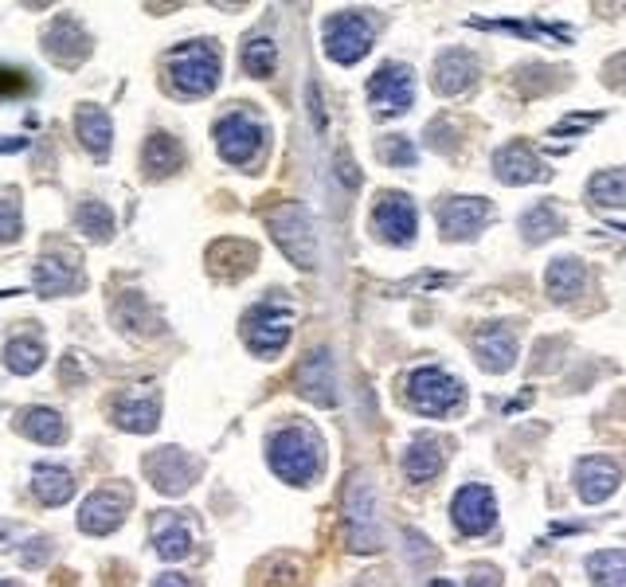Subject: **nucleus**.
<instances>
[{"label":"nucleus","mask_w":626,"mask_h":587,"mask_svg":"<svg viewBox=\"0 0 626 587\" xmlns=\"http://www.w3.org/2000/svg\"><path fill=\"white\" fill-rule=\"evenodd\" d=\"M165 71H169V83L177 94H208L220 83V51L200 40V44H184L173 47L169 59H165Z\"/></svg>","instance_id":"1"},{"label":"nucleus","mask_w":626,"mask_h":587,"mask_svg":"<svg viewBox=\"0 0 626 587\" xmlns=\"http://www.w3.org/2000/svg\"><path fill=\"white\" fill-rule=\"evenodd\" d=\"M267 458H270V470L294 486H306L317 466H321V454H317V439L310 431L302 427H282L274 431L267 443Z\"/></svg>","instance_id":"2"},{"label":"nucleus","mask_w":626,"mask_h":587,"mask_svg":"<svg viewBox=\"0 0 626 587\" xmlns=\"http://www.w3.org/2000/svg\"><path fill=\"white\" fill-rule=\"evenodd\" d=\"M270 231L278 239V247L290 255V263H298L302 271H310L317 263V235H313V220L302 204H286L270 216Z\"/></svg>","instance_id":"3"},{"label":"nucleus","mask_w":626,"mask_h":587,"mask_svg":"<svg viewBox=\"0 0 626 587\" xmlns=\"http://www.w3.org/2000/svg\"><path fill=\"white\" fill-rule=\"evenodd\" d=\"M321 32H325L329 59H337L345 67L360 63L368 55V47H372V20L360 16V12H337V16H329Z\"/></svg>","instance_id":"4"},{"label":"nucleus","mask_w":626,"mask_h":587,"mask_svg":"<svg viewBox=\"0 0 626 587\" xmlns=\"http://www.w3.org/2000/svg\"><path fill=\"white\" fill-rule=\"evenodd\" d=\"M407 400L423 415H447L462 404V384L443 368H419L407 380Z\"/></svg>","instance_id":"5"},{"label":"nucleus","mask_w":626,"mask_h":587,"mask_svg":"<svg viewBox=\"0 0 626 587\" xmlns=\"http://www.w3.org/2000/svg\"><path fill=\"white\" fill-rule=\"evenodd\" d=\"M290 329H294V314L290 306L282 302H263L255 314L247 317V345L259 353V357H278L290 341Z\"/></svg>","instance_id":"6"},{"label":"nucleus","mask_w":626,"mask_h":587,"mask_svg":"<svg viewBox=\"0 0 626 587\" xmlns=\"http://www.w3.org/2000/svg\"><path fill=\"white\" fill-rule=\"evenodd\" d=\"M259 145H263V126L251 114H243V110L227 114L224 122L216 126V149L231 165H251Z\"/></svg>","instance_id":"7"},{"label":"nucleus","mask_w":626,"mask_h":587,"mask_svg":"<svg viewBox=\"0 0 626 587\" xmlns=\"http://www.w3.org/2000/svg\"><path fill=\"white\" fill-rule=\"evenodd\" d=\"M126 509H130V490H126V486H102V490H94V494L83 501V509H79V529H83V533H94V537L114 533V529L122 525Z\"/></svg>","instance_id":"8"},{"label":"nucleus","mask_w":626,"mask_h":587,"mask_svg":"<svg viewBox=\"0 0 626 587\" xmlns=\"http://www.w3.org/2000/svg\"><path fill=\"white\" fill-rule=\"evenodd\" d=\"M415 98V79L411 71L400 63H384L372 79H368V102L380 110V114H403Z\"/></svg>","instance_id":"9"},{"label":"nucleus","mask_w":626,"mask_h":587,"mask_svg":"<svg viewBox=\"0 0 626 587\" xmlns=\"http://www.w3.org/2000/svg\"><path fill=\"white\" fill-rule=\"evenodd\" d=\"M450 517L458 525V533L466 537H482L493 529V517H497V505L486 486H462L454 501H450Z\"/></svg>","instance_id":"10"},{"label":"nucleus","mask_w":626,"mask_h":587,"mask_svg":"<svg viewBox=\"0 0 626 587\" xmlns=\"http://www.w3.org/2000/svg\"><path fill=\"white\" fill-rule=\"evenodd\" d=\"M372 224L388 243H411L419 216H415V204L403 192H380V200L372 208Z\"/></svg>","instance_id":"11"},{"label":"nucleus","mask_w":626,"mask_h":587,"mask_svg":"<svg viewBox=\"0 0 626 587\" xmlns=\"http://www.w3.org/2000/svg\"><path fill=\"white\" fill-rule=\"evenodd\" d=\"M145 470H149V478H153V486L161 494H184L192 486V478H196L200 466H196V458H188L180 447H165V451L145 458Z\"/></svg>","instance_id":"12"},{"label":"nucleus","mask_w":626,"mask_h":587,"mask_svg":"<svg viewBox=\"0 0 626 587\" xmlns=\"http://www.w3.org/2000/svg\"><path fill=\"white\" fill-rule=\"evenodd\" d=\"M345 509H349V525H353V548L372 552L376 548V490L368 478H353Z\"/></svg>","instance_id":"13"},{"label":"nucleus","mask_w":626,"mask_h":587,"mask_svg":"<svg viewBox=\"0 0 626 587\" xmlns=\"http://www.w3.org/2000/svg\"><path fill=\"white\" fill-rule=\"evenodd\" d=\"M486 220H490V204L478 196H454L447 204H439L443 239H470Z\"/></svg>","instance_id":"14"},{"label":"nucleus","mask_w":626,"mask_h":587,"mask_svg":"<svg viewBox=\"0 0 626 587\" xmlns=\"http://www.w3.org/2000/svg\"><path fill=\"white\" fill-rule=\"evenodd\" d=\"M298 392L321 407L337 404V380H333V361L325 349H313L298 368Z\"/></svg>","instance_id":"15"},{"label":"nucleus","mask_w":626,"mask_h":587,"mask_svg":"<svg viewBox=\"0 0 626 587\" xmlns=\"http://www.w3.org/2000/svg\"><path fill=\"white\" fill-rule=\"evenodd\" d=\"M493 173H497V181H505V184H529L544 177V165L533 157L529 145L513 141V145H505V149L493 153Z\"/></svg>","instance_id":"16"},{"label":"nucleus","mask_w":626,"mask_h":587,"mask_svg":"<svg viewBox=\"0 0 626 587\" xmlns=\"http://www.w3.org/2000/svg\"><path fill=\"white\" fill-rule=\"evenodd\" d=\"M474 353L486 372H509L517 361V337L501 325H486L478 337H474Z\"/></svg>","instance_id":"17"},{"label":"nucleus","mask_w":626,"mask_h":587,"mask_svg":"<svg viewBox=\"0 0 626 587\" xmlns=\"http://www.w3.org/2000/svg\"><path fill=\"white\" fill-rule=\"evenodd\" d=\"M576 490L587 505H599L603 497H611L619 490V466L603 462V458H583L576 466Z\"/></svg>","instance_id":"18"},{"label":"nucleus","mask_w":626,"mask_h":587,"mask_svg":"<svg viewBox=\"0 0 626 587\" xmlns=\"http://www.w3.org/2000/svg\"><path fill=\"white\" fill-rule=\"evenodd\" d=\"M478 79V59L470 51H447L435 63V91L439 94H458L466 91Z\"/></svg>","instance_id":"19"},{"label":"nucleus","mask_w":626,"mask_h":587,"mask_svg":"<svg viewBox=\"0 0 626 587\" xmlns=\"http://www.w3.org/2000/svg\"><path fill=\"white\" fill-rule=\"evenodd\" d=\"M153 548L165 560H184L192 552V529H188V521L177 517V513H165L161 521H153Z\"/></svg>","instance_id":"20"},{"label":"nucleus","mask_w":626,"mask_h":587,"mask_svg":"<svg viewBox=\"0 0 626 587\" xmlns=\"http://www.w3.org/2000/svg\"><path fill=\"white\" fill-rule=\"evenodd\" d=\"M114 415H118V427H126V431H153L161 404H157L153 392H130V396L118 400Z\"/></svg>","instance_id":"21"},{"label":"nucleus","mask_w":626,"mask_h":587,"mask_svg":"<svg viewBox=\"0 0 626 587\" xmlns=\"http://www.w3.org/2000/svg\"><path fill=\"white\" fill-rule=\"evenodd\" d=\"M439 470H443V447L431 435H419L403 454V474L411 482H431Z\"/></svg>","instance_id":"22"},{"label":"nucleus","mask_w":626,"mask_h":587,"mask_svg":"<svg viewBox=\"0 0 626 587\" xmlns=\"http://www.w3.org/2000/svg\"><path fill=\"white\" fill-rule=\"evenodd\" d=\"M32 494L40 497L44 505H63L67 497L75 494V478H71V470L44 462V466L32 470Z\"/></svg>","instance_id":"23"},{"label":"nucleus","mask_w":626,"mask_h":587,"mask_svg":"<svg viewBox=\"0 0 626 587\" xmlns=\"http://www.w3.org/2000/svg\"><path fill=\"white\" fill-rule=\"evenodd\" d=\"M583 282H587V271H583L580 259H552V267L544 274V286L556 302H568V298L583 294Z\"/></svg>","instance_id":"24"},{"label":"nucleus","mask_w":626,"mask_h":587,"mask_svg":"<svg viewBox=\"0 0 626 587\" xmlns=\"http://www.w3.org/2000/svg\"><path fill=\"white\" fill-rule=\"evenodd\" d=\"M20 431H24L28 439H36V443H63V439H67V423H63V415L51 411V407H32V411H24V415H20Z\"/></svg>","instance_id":"25"},{"label":"nucleus","mask_w":626,"mask_h":587,"mask_svg":"<svg viewBox=\"0 0 626 587\" xmlns=\"http://www.w3.org/2000/svg\"><path fill=\"white\" fill-rule=\"evenodd\" d=\"M180 165H184V149H180L177 137H169V134L149 137V145H145V169H149L153 177L177 173Z\"/></svg>","instance_id":"26"},{"label":"nucleus","mask_w":626,"mask_h":587,"mask_svg":"<svg viewBox=\"0 0 626 587\" xmlns=\"http://www.w3.org/2000/svg\"><path fill=\"white\" fill-rule=\"evenodd\" d=\"M79 137H83V145L90 153L102 161L110 153V118L98 106H83L79 110Z\"/></svg>","instance_id":"27"},{"label":"nucleus","mask_w":626,"mask_h":587,"mask_svg":"<svg viewBox=\"0 0 626 587\" xmlns=\"http://www.w3.org/2000/svg\"><path fill=\"white\" fill-rule=\"evenodd\" d=\"M587 572L599 587H626V552L607 548V552L587 556Z\"/></svg>","instance_id":"28"},{"label":"nucleus","mask_w":626,"mask_h":587,"mask_svg":"<svg viewBox=\"0 0 626 587\" xmlns=\"http://www.w3.org/2000/svg\"><path fill=\"white\" fill-rule=\"evenodd\" d=\"M591 200L603 204V208H626V173L623 169H607V173H595L587 184Z\"/></svg>","instance_id":"29"},{"label":"nucleus","mask_w":626,"mask_h":587,"mask_svg":"<svg viewBox=\"0 0 626 587\" xmlns=\"http://www.w3.org/2000/svg\"><path fill=\"white\" fill-rule=\"evenodd\" d=\"M521 231H525L529 243H540V239L560 235V231H564V220H560V212H556L552 204H540V208H529V212L521 216Z\"/></svg>","instance_id":"30"},{"label":"nucleus","mask_w":626,"mask_h":587,"mask_svg":"<svg viewBox=\"0 0 626 587\" xmlns=\"http://www.w3.org/2000/svg\"><path fill=\"white\" fill-rule=\"evenodd\" d=\"M274 63H278V51L267 36H255L243 44V71L255 75V79H270L274 75Z\"/></svg>","instance_id":"31"},{"label":"nucleus","mask_w":626,"mask_h":587,"mask_svg":"<svg viewBox=\"0 0 626 587\" xmlns=\"http://www.w3.org/2000/svg\"><path fill=\"white\" fill-rule=\"evenodd\" d=\"M44 361V345L40 341H28V337H16V341H8V349H4V364L12 368V372H36Z\"/></svg>","instance_id":"32"},{"label":"nucleus","mask_w":626,"mask_h":587,"mask_svg":"<svg viewBox=\"0 0 626 587\" xmlns=\"http://www.w3.org/2000/svg\"><path fill=\"white\" fill-rule=\"evenodd\" d=\"M36 282H40V290L51 298V294H63L67 286H79V271H75V263L55 267V259H44L40 271H36Z\"/></svg>","instance_id":"33"},{"label":"nucleus","mask_w":626,"mask_h":587,"mask_svg":"<svg viewBox=\"0 0 626 587\" xmlns=\"http://www.w3.org/2000/svg\"><path fill=\"white\" fill-rule=\"evenodd\" d=\"M79 227L94 235V239H110V231H114V220H110V212H106V204H98V200H90L79 208Z\"/></svg>","instance_id":"34"},{"label":"nucleus","mask_w":626,"mask_h":587,"mask_svg":"<svg viewBox=\"0 0 626 587\" xmlns=\"http://www.w3.org/2000/svg\"><path fill=\"white\" fill-rule=\"evenodd\" d=\"M380 157L388 165H396V169H411L415 165V145L407 137H384L380 141Z\"/></svg>","instance_id":"35"},{"label":"nucleus","mask_w":626,"mask_h":587,"mask_svg":"<svg viewBox=\"0 0 626 587\" xmlns=\"http://www.w3.org/2000/svg\"><path fill=\"white\" fill-rule=\"evenodd\" d=\"M20 235V200L12 192L0 196V239H16Z\"/></svg>","instance_id":"36"},{"label":"nucleus","mask_w":626,"mask_h":587,"mask_svg":"<svg viewBox=\"0 0 626 587\" xmlns=\"http://www.w3.org/2000/svg\"><path fill=\"white\" fill-rule=\"evenodd\" d=\"M32 87V79L24 75V71H0V94H12V91H28Z\"/></svg>","instance_id":"37"},{"label":"nucleus","mask_w":626,"mask_h":587,"mask_svg":"<svg viewBox=\"0 0 626 587\" xmlns=\"http://www.w3.org/2000/svg\"><path fill=\"white\" fill-rule=\"evenodd\" d=\"M470 587H501L497 568H474V572H470Z\"/></svg>","instance_id":"38"},{"label":"nucleus","mask_w":626,"mask_h":587,"mask_svg":"<svg viewBox=\"0 0 626 587\" xmlns=\"http://www.w3.org/2000/svg\"><path fill=\"white\" fill-rule=\"evenodd\" d=\"M153 587H192V584H188L184 576H161V580H157Z\"/></svg>","instance_id":"39"},{"label":"nucleus","mask_w":626,"mask_h":587,"mask_svg":"<svg viewBox=\"0 0 626 587\" xmlns=\"http://www.w3.org/2000/svg\"><path fill=\"white\" fill-rule=\"evenodd\" d=\"M431 587H454V584H450V580H435Z\"/></svg>","instance_id":"40"},{"label":"nucleus","mask_w":626,"mask_h":587,"mask_svg":"<svg viewBox=\"0 0 626 587\" xmlns=\"http://www.w3.org/2000/svg\"><path fill=\"white\" fill-rule=\"evenodd\" d=\"M0 587H20V584H12V580H0Z\"/></svg>","instance_id":"41"}]
</instances>
